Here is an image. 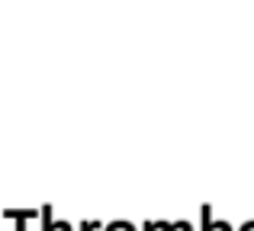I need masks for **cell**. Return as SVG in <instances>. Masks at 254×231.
<instances>
[{
    "instance_id": "obj_1",
    "label": "cell",
    "mask_w": 254,
    "mask_h": 231,
    "mask_svg": "<svg viewBox=\"0 0 254 231\" xmlns=\"http://www.w3.org/2000/svg\"><path fill=\"white\" fill-rule=\"evenodd\" d=\"M242 231H254V222H248V225H242Z\"/></svg>"
}]
</instances>
